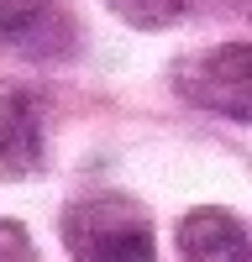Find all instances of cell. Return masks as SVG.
<instances>
[{"mask_svg":"<svg viewBox=\"0 0 252 262\" xmlns=\"http://www.w3.org/2000/svg\"><path fill=\"white\" fill-rule=\"evenodd\" d=\"M63 247L74 262H158L153 215L132 194H90L63 210Z\"/></svg>","mask_w":252,"mask_h":262,"instance_id":"1","label":"cell"},{"mask_svg":"<svg viewBox=\"0 0 252 262\" xmlns=\"http://www.w3.org/2000/svg\"><path fill=\"white\" fill-rule=\"evenodd\" d=\"M0 262H42L32 231L21 221H11V215H0Z\"/></svg>","mask_w":252,"mask_h":262,"instance_id":"7","label":"cell"},{"mask_svg":"<svg viewBox=\"0 0 252 262\" xmlns=\"http://www.w3.org/2000/svg\"><path fill=\"white\" fill-rule=\"evenodd\" d=\"M174 90L210 116L247 121L252 116V42H221L174 69Z\"/></svg>","mask_w":252,"mask_h":262,"instance_id":"2","label":"cell"},{"mask_svg":"<svg viewBox=\"0 0 252 262\" xmlns=\"http://www.w3.org/2000/svg\"><path fill=\"white\" fill-rule=\"evenodd\" d=\"M247 221L221 205H200L179 221V257L184 262H247Z\"/></svg>","mask_w":252,"mask_h":262,"instance_id":"5","label":"cell"},{"mask_svg":"<svg viewBox=\"0 0 252 262\" xmlns=\"http://www.w3.org/2000/svg\"><path fill=\"white\" fill-rule=\"evenodd\" d=\"M0 42L37 63H53L74 53L79 27L58 0H0Z\"/></svg>","mask_w":252,"mask_h":262,"instance_id":"3","label":"cell"},{"mask_svg":"<svg viewBox=\"0 0 252 262\" xmlns=\"http://www.w3.org/2000/svg\"><path fill=\"white\" fill-rule=\"evenodd\" d=\"M0 168L21 179L48 168V105L32 90H0Z\"/></svg>","mask_w":252,"mask_h":262,"instance_id":"4","label":"cell"},{"mask_svg":"<svg viewBox=\"0 0 252 262\" xmlns=\"http://www.w3.org/2000/svg\"><path fill=\"white\" fill-rule=\"evenodd\" d=\"M105 6L137 32H163L184 16V0H105Z\"/></svg>","mask_w":252,"mask_h":262,"instance_id":"6","label":"cell"}]
</instances>
